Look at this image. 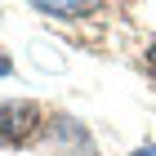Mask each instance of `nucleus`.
<instances>
[{
    "label": "nucleus",
    "mask_w": 156,
    "mask_h": 156,
    "mask_svg": "<svg viewBox=\"0 0 156 156\" xmlns=\"http://www.w3.org/2000/svg\"><path fill=\"white\" fill-rule=\"evenodd\" d=\"M129 156H156V143H147V147H138V152H129Z\"/></svg>",
    "instance_id": "nucleus-4"
},
{
    "label": "nucleus",
    "mask_w": 156,
    "mask_h": 156,
    "mask_svg": "<svg viewBox=\"0 0 156 156\" xmlns=\"http://www.w3.org/2000/svg\"><path fill=\"white\" fill-rule=\"evenodd\" d=\"M152 62H156V40H152Z\"/></svg>",
    "instance_id": "nucleus-5"
},
{
    "label": "nucleus",
    "mask_w": 156,
    "mask_h": 156,
    "mask_svg": "<svg viewBox=\"0 0 156 156\" xmlns=\"http://www.w3.org/2000/svg\"><path fill=\"white\" fill-rule=\"evenodd\" d=\"M36 9H45V13H54V18H80V13H89L98 5V0H31Z\"/></svg>",
    "instance_id": "nucleus-2"
},
{
    "label": "nucleus",
    "mask_w": 156,
    "mask_h": 156,
    "mask_svg": "<svg viewBox=\"0 0 156 156\" xmlns=\"http://www.w3.org/2000/svg\"><path fill=\"white\" fill-rule=\"evenodd\" d=\"M9 72H13V62H9V54L0 49V76H9Z\"/></svg>",
    "instance_id": "nucleus-3"
},
{
    "label": "nucleus",
    "mask_w": 156,
    "mask_h": 156,
    "mask_svg": "<svg viewBox=\"0 0 156 156\" xmlns=\"http://www.w3.org/2000/svg\"><path fill=\"white\" fill-rule=\"evenodd\" d=\"M40 125V107L36 103H23V98H13V103H0V143L5 147H23Z\"/></svg>",
    "instance_id": "nucleus-1"
}]
</instances>
